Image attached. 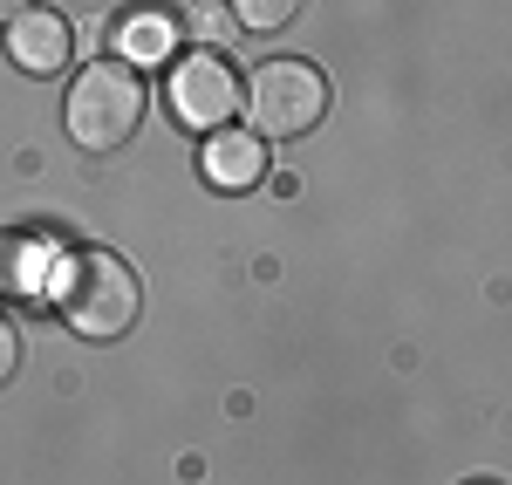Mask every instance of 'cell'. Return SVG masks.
Instances as JSON below:
<instances>
[{
    "instance_id": "6da1fadb",
    "label": "cell",
    "mask_w": 512,
    "mask_h": 485,
    "mask_svg": "<svg viewBox=\"0 0 512 485\" xmlns=\"http://www.w3.org/2000/svg\"><path fill=\"white\" fill-rule=\"evenodd\" d=\"M55 308H62V322L76 328L82 342H117L123 328L137 322V308H144V281H137V267L123 253L82 246V253L62 260Z\"/></svg>"
},
{
    "instance_id": "7a4b0ae2",
    "label": "cell",
    "mask_w": 512,
    "mask_h": 485,
    "mask_svg": "<svg viewBox=\"0 0 512 485\" xmlns=\"http://www.w3.org/2000/svg\"><path fill=\"white\" fill-rule=\"evenodd\" d=\"M144 103H151V96H144L137 69H130V62H117V55H103V62L76 69L62 123H69L76 151H96V158H103V151H117V144H130V137H137Z\"/></svg>"
},
{
    "instance_id": "3957f363",
    "label": "cell",
    "mask_w": 512,
    "mask_h": 485,
    "mask_svg": "<svg viewBox=\"0 0 512 485\" xmlns=\"http://www.w3.org/2000/svg\"><path fill=\"white\" fill-rule=\"evenodd\" d=\"M246 117L267 144L274 137H308L328 117V76L315 62H260L253 82H246Z\"/></svg>"
},
{
    "instance_id": "277c9868",
    "label": "cell",
    "mask_w": 512,
    "mask_h": 485,
    "mask_svg": "<svg viewBox=\"0 0 512 485\" xmlns=\"http://www.w3.org/2000/svg\"><path fill=\"white\" fill-rule=\"evenodd\" d=\"M164 103H171L178 130H192V137L233 130V117H239V76L226 69V55L198 48V55H185V62L171 69V82H164Z\"/></svg>"
},
{
    "instance_id": "5b68a950",
    "label": "cell",
    "mask_w": 512,
    "mask_h": 485,
    "mask_svg": "<svg viewBox=\"0 0 512 485\" xmlns=\"http://www.w3.org/2000/svg\"><path fill=\"white\" fill-rule=\"evenodd\" d=\"M69 48H76V28H69L55 7H28V14L7 21V55H14V69H28V76L69 69Z\"/></svg>"
},
{
    "instance_id": "8992f818",
    "label": "cell",
    "mask_w": 512,
    "mask_h": 485,
    "mask_svg": "<svg viewBox=\"0 0 512 485\" xmlns=\"http://www.w3.org/2000/svg\"><path fill=\"white\" fill-rule=\"evenodd\" d=\"M205 178L219 192H253L267 178V137H246V130H212L205 144Z\"/></svg>"
},
{
    "instance_id": "52a82bcc",
    "label": "cell",
    "mask_w": 512,
    "mask_h": 485,
    "mask_svg": "<svg viewBox=\"0 0 512 485\" xmlns=\"http://www.w3.org/2000/svg\"><path fill=\"white\" fill-rule=\"evenodd\" d=\"M171 48H178V21L164 7H130L117 21V62H130V69L137 62H164Z\"/></svg>"
},
{
    "instance_id": "ba28073f",
    "label": "cell",
    "mask_w": 512,
    "mask_h": 485,
    "mask_svg": "<svg viewBox=\"0 0 512 485\" xmlns=\"http://www.w3.org/2000/svg\"><path fill=\"white\" fill-rule=\"evenodd\" d=\"M55 274V246L35 233H0V294H41Z\"/></svg>"
},
{
    "instance_id": "9c48e42d",
    "label": "cell",
    "mask_w": 512,
    "mask_h": 485,
    "mask_svg": "<svg viewBox=\"0 0 512 485\" xmlns=\"http://www.w3.org/2000/svg\"><path fill=\"white\" fill-rule=\"evenodd\" d=\"M226 14L239 21V35H274L301 14V0H226Z\"/></svg>"
},
{
    "instance_id": "30bf717a",
    "label": "cell",
    "mask_w": 512,
    "mask_h": 485,
    "mask_svg": "<svg viewBox=\"0 0 512 485\" xmlns=\"http://www.w3.org/2000/svg\"><path fill=\"white\" fill-rule=\"evenodd\" d=\"M192 35H205V41H233V35H239V21L226 14V7H192Z\"/></svg>"
},
{
    "instance_id": "8fae6325",
    "label": "cell",
    "mask_w": 512,
    "mask_h": 485,
    "mask_svg": "<svg viewBox=\"0 0 512 485\" xmlns=\"http://www.w3.org/2000/svg\"><path fill=\"white\" fill-rule=\"evenodd\" d=\"M14 369H21V328H14L7 315H0V383H7Z\"/></svg>"
},
{
    "instance_id": "7c38bea8",
    "label": "cell",
    "mask_w": 512,
    "mask_h": 485,
    "mask_svg": "<svg viewBox=\"0 0 512 485\" xmlns=\"http://www.w3.org/2000/svg\"><path fill=\"white\" fill-rule=\"evenodd\" d=\"M28 7H35V0H0V28H7L14 14H28Z\"/></svg>"
}]
</instances>
